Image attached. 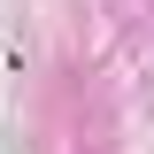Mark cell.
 Listing matches in <instances>:
<instances>
[]
</instances>
